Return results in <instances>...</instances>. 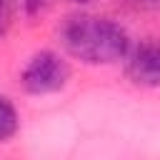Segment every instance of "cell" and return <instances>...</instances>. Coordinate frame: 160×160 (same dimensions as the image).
<instances>
[{"label": "cell", "mask_w": 160, "mask_h": 160, "mask_svg": "<svg viewBox=\"0 0 160 160\" xmlns=\"http://www.w3.org/2000/svg\"><path fill=\"white\" fill-rule=\"evenodd\" d=\"M62 48L85 65H112L120 62L130 50L128 30L100 15H75L60 30Z\"/></svg>", "instance_id": "6da1fadb"}, {"label": "cell", "mask_w": 160, "mask_h": 160, "mask_svg": "<svg viewBox=\"0 0 160 160\" xmlns=\"http://www.w3.org/2000/svg\"><path fill=\"white\" fill-rule=\"evenodd\" d=\"M68 80H70V65L65 62L62 55H58L52 50L35 52L20 72V82L30 95L58 92L68 85Z\"/></svg>", "instance_id": "7a4b0ae2"}, {"label": "cell", "mask_w": 160, "mask_h": 160, "mask_svg": "<svg viewBox=\"0 0 160 160\" xmlns=\"http://www.w3.org/2000/svg\"><path fill=\"white\" fill-rule=\"evenodd\" d=\"M125 60V75L138 88H160V40H142L130 45Z\"/></svg>", "instance_id": "3957f363"}, {"label": "cell", "mask_w": 160, "mask_h": 160, "mask_svg": "<svg viewBox=\"0 0 160 160\" xmlns=\"http://www.w3.org/2000/svg\"><path fill=\"white\" fill-rule=\"evenodd\" d=\"M18 128H20V115L15 105L5 95H0V142H8L18 132Z\"/></svg>", "instance_id": "277c9868"}, {"label": "cell", "mask_w": 160, "mask_h": 160, "mask_svg": "<svg viewBox=\"0 0 160 160\" xmlns=\"http://www.w3.org/2000/svg\"><path fill=\"white\" fill-rule=\"evenodd\" d=\"M50 2L52 0H22V8H25L28 18H38V15H42L50 8Z\"/></svg>", "instance_id": "5b68a950"}, {"label": "cell", "mask_w": 160, "mask_h": 160, "mask_svg": "<svg viewBox=\"0 0 160 160\" xmlns=\"http://www.w3.org/2000/svg\"><path fill=\"white\" fill-rule=\"evenodd\" d=\"M5 22H8V0H0V35L5 30Z\"/></svg>", "instance_id": "8992f818"}, {"label": "cell", "mask_w": 160, "mask_h": 160, "mask_svg": "<svg viewBox=\"0 0 160 160\" xmlns=\"http://www.w3.org/2000/svg\"><path fill=\"white\" fill-rule=\"evenodd\" d=\"M68 2H72V5H90V2H95V0H68Z\"/></svg>", "instance_id": "52a82bcc"}, {"label": "cell", "mask_w": 160, "mask_h": 160, "mask_svg": "<svg viewBox=\"0 0 160 160\" xmlns=\"http://www.w3.org/2000/svg\"><path fill=\"white\" fill-rule=\"evenodd\" d=\"M150 2H160V0H150Z\"/></svg>", "instance_id": "ba28073f"}]
</instances>
